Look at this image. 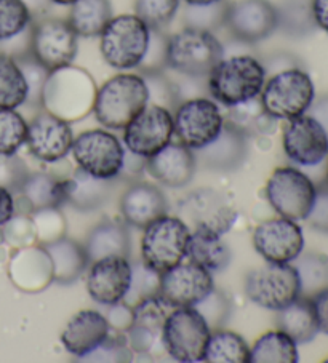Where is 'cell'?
<instances>
[{"instance_id": "6da1fadb", "label": "cell", "mask_w": 328, "mask_h": 363, "mask_svg": "<svg viewBox=\"0 0 328 363\" xmlns=\"http://www.w3.org/2000/svg\"><path fill=\"white\" fill-rule=\"evenodd\" d=\"M97 85L90 74L72 65L48 72L40 93V104L50 114L66 122L79 121L93 111Z\"/></svg>"}, {"instance_id": "7a4b0ae2", "label": "cell", "mask_w": 328, "mask_h": 363, "mask_svg": "<svg viewBox=\"0 0 328 363\" xmlns=\"http://www.w3.org/2000/svg\"><path fill=\"white\" fill-rule=\"evenodd\" d=\"M149 104L146 80L138 74H117L99 86L93 112L106 128L124 130Z\"/></svg>"}, {"instance_id": "3957f363", "label": "cell", "mask_w": 328, "mask_h": 363, "mask_svg": "<svg viewBox=\"0 0 328 363\" xmlns=\"http://www.w3.org/2000/svg\"><path fill=\"white\" fill-rule=\"evenodd\" d=\"M266 82V67L250 55L223 58L208 74V91L226 108L258 98Z\"/></svg>"}, {"instance_id": "277c9868", "label": "cell", "mask_w": 328, "mask_h": 363, "mask_svg": "<svg viewBox=\"0 0 328 363\" xmlns=\"http://www.w3.org/2000/svg\"><path fill=\"white\" fill-rule=\"evenodd\" d=\"M224 50L210 30L186 28L167 40V66L189 79L208 77Z\"/></svg>"}, {"instance_id": "5b68a950", "label": "cell", "mask_w": 328, "mask_h": 363, "mask_svg": "<svg viewBox=\"0 0 328 363\" xmlns=\"http://www.w3.org/2000/svg\"><path fill=\"white\" fill-rule=\"evenodd\" d=\"M151 29L136 15L112 16L99 34V52L111 67L129 71L141 65Z\"/></svg>"}, {"instance_id": "8992f818", "label": "cell", "mask_w": 328, "mask_h": 363, "mask_svg": "<svg viewBox=\"0 0 328 363\" xmlns=\"http://www.w3.org/2000/svg\"><path fill=\"white\" fill-rule=\"evenodd\" d=\"M315 98L311 76L300 67H290L275 72L264 82L260 101L264 111L275 121L295 118L306 114Z\"/></svg>"}, {"instance_id": "52a82bcc", "label": "cell", "mask_w": 328, "mask_h": 363, "mask_svg": "<svg viewBox=\"0 0 328 363\" xmlns=\"http://www.w3.org/2000/svg\"><path fill=\"white\" fill-rule=\"evenodd\" d=\"M191 237L187 224L167 213L144 228L141 240V262L157 274H163L186 258Z\"/></svg>"}, {"instance_id": "ba28073f", "label": "cell", "mask_w": 328, "mask_h": 363, "mask_svg": "<svg viewBox=\"0 0 328 363\" xmlns=\"http://www.w3.org/2000/svg\"><path fill=\"white\" fill-rule=\"evenodd\" d=\"M212 328L195 308H175L162 327L160 342L172 359L182 363L204 362Z\"/></svg>"}, {"instance_id": "9c48e42d", "label": "cell", "mask_w": 328, "mask_h": 363, "mask_svg": "<svg viewBox=\"0 0 328 363\" xmlns=\"http://www.w3.org/2000/svg\"><path fill=\"white\" fill-rule=\"evenodd\" d=\"M250 301L269 311H280L301 296L300 275L292 262H268L245 279Z\"/></svg>"}, {"instance_id": "30bf717a", "label": "cell", "mask_w": 328, "mask_h": 363, "mask_svg": "<svg viewBox=\"0 0 328 363\" xmlns=\"http://www.w3.org/2000/svg\"><path fill=\"white\" fill-rule=\"evenodd\" d=\"M266 197L282 218L302 221L307 220L314 208L317 187L298 168L280 167L268 179Z\"/></svg>"}, {"instance_id": "8fae6325", "label": "cell", "mask_w": 328, "mask_h": 363, "mask_svg": "<svg viewBox=\"0 0 328 363\" xmlns=\"http://www.w3.org/2000/svg\"><path fill=\"white\" fill-rule=\"evenodd\" d=\"M71 152L82 172L99 179H116L124 170L125 149L119 138L104 130L79 135Z\"/></svg>"}, {"instance_id": "7c38bea8", "label": "cell", "mask_w": 328, "mask_h": 363, "mask_svg": "<svg viewBox=\"0 0 328 363\" xmlns=\"http://www.w3.org/2000/svg\"><path fill=\"white\" fill-rule=\"evenodd\" d=\"M77 34L67 21L45 18L37 21L29 37V55L48 72L72 65L77 56Z\"/></svg>"}, {"instance_id": "4fadbf2b", "label": "cell", "mask_w": 328, "mask_h": 363, "mask_svg": "<svg viewBox=\"0 0 328 363\" xmlns=\"http://www.w3.org/2000/svg\"><path fill=\"white\" fill-rule=\"evenodd\" d=\"M224 117L218 104L207 98L182 101L175 111L173 130L180 143L189 149H202L222 133Z\"/></svg>"}, {"instance_id": "5bb4252c", "label": "cell", "mask_w": 328, "mask_h": 363, "mask_svg": "<svg viewBox=\"0 0 328 363\" xmlns=\"http://www.w3.org/2000/svg\"><path fill=\"white\" fill-rule=\"evenodd\" d=\"M173 133L172 112L159 104H148L124 128V143L129 152L149 159L172 143Z\"/></svg>"}, {"instance_id": "9a60e30c", "label": "cell", "mask_w": 328, "mask_h": 363, "mask_svg": "<svg viewBox=\"0 0 328 363\" xmlns=\"http://www.w3.org/2000/svg\"><path fill=\"white\" fill-rule=\"evenodd\" d=\"M214 290L212 272L194 262H180L159 280V296L170 308H197Z\"/></svg>"}, {"instance_id": "2e32d148", "label": "cell", "mask_w": 328, "mask_h": 363, "mask_svg": "<svg viewBox=\"0 0 328 363\" xmlns=\"http://www.w3.org/2000/svg\"><path fill=\"white\" fill-rule=\"evenodd\" d=\"M182 215H186L194 230L224 235L234 226L237 210L224 194L205 187L189 194L182 200Z\"/></svg>"}, {"instance_id": "e0dca14e", "label": "cell", "mask_w": 328, "mask_h": 363, "mask_svg": "<svg viewBox=\"0 0 328 363\" xmlns=\"http://www.w3.org/2000/svg\"><path fill=\"white\" fill-rule=\"evenodd\" d=\"M287 157L301 167H315L328 155V135L309 114L290 118L282 136Z\"/></svg>"}, {"instance_id": "ac0fdd59", "label": "cell", "mask_w": 328, "mask_h": 363, "mask_svg": "<svg viewBox=\"0 0 328 363\" xmlns=\"http://www.w3.org/2000/svg\"><path fill=\"white\" fill-rule=\"evenodd\" d=\"M131 266L127 256H106L90 264L87 291L94 303L114 306L122 303L131 285Z\"/></svg>"}, {"instance_id": "d6986e66", "label": "cell", "mask_w": 328, "mask_h": 363, "mask_svg": "<svg viewBox=\"0 0 328 363\" xmlns=\"http://www.w3.org/2000/svg\"><path fill=\"white\" fill-rule=\"evenodd\" d=\"M74 133L69 122L43 111L28 123L26 144L37 160L55 164L71 152Z\"/></svg>"}, {"instance_id": "ffe728a7", "label": "cell", "mask_w": 328, "mask_h": 363, "mask_svg": "<svg viewBox=\"0 0 328 363\" xmlns=\"http://www.w3.org/2000/svg\"><path fill=\"white\" fill-rule=\"evenodd\" d=\"M253 247L266 262H293L305 250V235L296 221L273 218L255 229Z\"/></svg>"}, {"instance_id": "44dd1931", "label": "cell", "mask_w": 328, "mask_h": 363, "mask_svg": "<svg viewBox=\"0 0 328 363\" xmlns=\"http://www.w3.org/2000/svg\"><path fill=\"white\" fill-rule=\"evenodd\" d=\"M277 9L269 0H239L229 4L224 26L237 40L256 43L277 29Z\"/></svg>"}, {"instance_id": "7402d4cb", "label": "cell", "mask_w": 328, "mask_h": 363, "mask_svg": "<svg viewBox=\"0 0 328 363\" xmlns=\"http://www.w3.org/2000/svg\"><path fill=\"white\" fill-rule=\"evenodd\" d=\"M111 325L98 311L85 309L75 314L62 330L61 342L69 354L85 359L109 336Z\"/></svg>"}, {"instance_id": "603a6c76", "label": "cell", "mask_w": 328, "mask_h": 363, "mask_svg": "<svg viewBox=\"0 0 328 363\" xmlns=\"http://www.w3.org/2000/svg\"><path fill=\"white\" fill-rule=\"evenodd\" d=\"M148 173L167 187H185L195 172V157L182 143H168L165 147L146 160Z\"/></svg>"}, {"instance_id": "cb8c5ba5", "label": "cell", "mask_w": 328, "mask_h": 363, "mask_svg": "<svg viewBox=\"0 0 328 363\" xmlns=\"http://www.w3.org/2000/svg\"><path fill=\"white\" fill-rule=\"evenodd\" d=\"M133 308V320L129 330L125 331L130 349L136 352L146 354L157 341V336L162 335L163 322L167 318V308L170 306L159 295L149 296L136 303Z\"/></svg>"}, {"instance_id": "d4e9b609", "label": "cell", "mask_w": 328, "mask_h": 363, "mask_svg": "<svg viewBox=\"0 0 328 363\" xmlns=\"http://www.w3.org/2000/svg\"><path fill=\"white\" fill-rule=\"evenodd\" d=\"M121 213L130 226L144 229L157 218L165 215L167 199L154 184L135 183L124 192Z\"/></svg>"}, {"instance_id": "484cf974", "label": "cell", "mask_w": 328, "mask_h": 363, "mask_svg": "<svg viewBox=\"0 0 328 363\" xmlns=\"http://www.w3.org/2000/svg\"><path fill=\"white\" fill-rule=\"evenodd\" d=\"M247 138L239 133L231 125L224 123L222 133L205 147L197 149L199 154L195 159H200L204 167L213 170H234L247 155Z\"/></svg>"}, {"instance_id": "4316f807", "label": "cell", "mask_w": 328, "mask_h": 363, "mask_svg": "<svg viewBox=\"0 0 328 363\" xmlns=\"http://www.w3.org/2000/svg\"><path fill=\"white\" fill-rule=\"evenodd\" d=\"M20 192L31 211L56 210L67 200V178L50 173L26 174L20 184Z\"/></svg>"}, {"instance_id": "83f0119b", "label": "cell", "mask_w": 328, "mask_h": 363, "mask_svg": "<svg viewBox=\"0 0 328 363\" xmlns=\"http://www.w3.org/2000/svg\"><path fill=\"white\" fill-rule=\"evenodd\" d=\"M88 264L106 256H127L130 253V235L119 223L98 224L87 237L84 245Z\"/></svg>"}, {"instance_id": "f1b7e54d", "label": "cell", "mask_w": 328, "mask_h": 363, "mask_svg": "<svg viewBox=\"0 0 328 363\" xmlns=\"http://www.w3.org/2000/svg\"><path fill=\"white\" fill-rule=\"evenodd\" d=\"M277 327L287 333L296 344L311 342L319 333V325L311 299L300 296L287 308L277 311Z\"/></svg>"}, {"instance_id": "f546056e", "label": "cell", "mask_w": 328, "mask_h": 363, "mask_svg": "<svg viewBox=\"0 0 328 363\" xmlns=\"http://www.w3.org/2000/svg\"><path fill=\"white\" fill-rule=\"evenodd\" d=\"M112 179H99L90 177L77 168L71 178H67V203L77 210L99 208L109 200L112 194Z\"/></svg>"}, {"instance_id": "4dcf8cb0", "label": "cell", "mask_w": 328, "mask_h": 363, "mask_svg": "<svg viewBox=\"0 0 328 363\" xmlns=\"http://www.w3.org/2000/svg\"><path fill=\"white\" fill-rule=\"evenodd\" d=\"M186 258L213 274L228 267L231 252L229 247L223 242L222 235L194 230L187 242Z\"/></svg>"}, {"instance_id": "1f68e13d", "label": "cell", "mask_w": 328, "mask_h": 363, "mask_svg": "<svg viewBox=\"0 0 328 363\" xmlns=\"http://www.w3.org/2000/svg\"><path fill=\"white\" fill-rule=\"evenodd\" d=\"M112 18L109 0H75L71 5L67 23L79 37H99Z\"/></svg>"}, {"instance_id": "d6a6232c", "label": "cell", "mask_w": 328, "mask_h": 363, "mask_svg": "<svg viewBox=\"0 0 328 363\" xmlns=\"http://www.w3.org/2000/svg\"><path fill=\"white\" fill-rule=\"evenodd\" d=\"M45 252L50 256V261H52L53 279L62 281V284L77 279L88 264L84 247L65 239V237L45 243Z\"/></svg>"}, {"instance_id": "836d02e7", "label": "cell", "mask_w": 328, "mask_h": 363, "mask_svg": "<svg viewBox=\"0 0 328 363\" xmlns=\"http://www.w3.org/2000/svg\"><path fill=\"white\" fill-rule=\"evenodd\" d=\"M29 86L13 56L0 53V109H16L28 101Z\"/></svg>"}, {"instance_id": "e575fe53", "label": "cell", "mask_w": 328, "mask_h": 363, "mask_svg": "<svg viewBox=\"0 0 328 363\" xmlns=\"http://www.w3.org/2000/svg\"><path fill=\"white\" fill-rule=\"evenodd\" d=\"M300 360L298 346L287 333L268 331L250 349L248 363H296Z\"/></svg>"}, {"instance_id": "d590c367", "label": "cell", "mask_w": 328, "mask_h": 363, "mask_svg": "<svg viewBox=\"0 0 328 363\" xmlns=\"http://www.w3.org/2000/svg\"><path fill=\"white\" fill-rule=\"evenodd\" d=\"M275 118L270 117L266 111H264L261 101L258 98L250 99L241 104L231 106L228 118L224 123L231 125L236 128L239 133H242L245 138L253 135H264L269 133L274 127Z\"/></svg>"}, {"instance_id": "8d00e7d4", "label": "cell", "mask_w": 328, "mask_h": 363, "mask_svg": "<svg viewBox=\"0 0 328 363\" xmlns=\"http://www.w3.org/2000/svg\"><path fill=\"white\" fill-rule=\"evenodd\" d=\"M204 362L207 363H248L250 346L231 330H218L210 335Z\"/></svg>"}, {"instance_id": "74e56055", "label": "cell", "mask_w": 328, "mask_h": 363, "mask_svg": "<svg viewBox=\"0 0 328 363\" xmlns=\"http://www.w3.org/2000/svg\"><path fill=\"white\" fill-rule=\"evenodd\" d=\"M277 9V28L293 39H302L317 29L311 0H283Z\"/></svg>"}, {"instance_id": "f35d334b", "label": "cell", "mask_w": 328, "mask_h": 363, "mask_svg": "<svg viewBox=\"0 0 328 363\" xmlns=\"http://www.w3.org/2000/svg\"><path fill=\"white\" fill-rule=\"evenodd\" d=\"M295 261L300 275L301 296L309 298L328 286V256L315 252L301 253Z\"/></svg>"}, {"instance_id": "ab89813d", "label": "cell", "mask_w": 328, "mask_h": 363, "mask_svg": "<svg viewBox=\"0 0 328 363\" xmlns=\"http://www.w3.org/2000/svg\"><path fill=\"white\" fill-rule=\"evenodd\" d=\"M28 122L15 109H0V157H13L26 144Z\"/></svg>"}, {"instance_id": "60d3db41", "label": "cell", "mask_w": 328, "mask_h": 363, "mask_svg": "<svg viewBox=\"0 0 328 363\" xmlns=\"http://www.w3.org/2000/svg\"><path fill=\"white\" fill-rule=\"evenodd\" d=\"M33 15L23 0H0V42L21 35L31 26Z\"/></svg>"}, {"instance_id": "b9f144b4", "label": "cell", "mask_w": 328, "mask_h": 363, "mask_svg": "<svg viewBox=\"0 0 328 363\" xmlns=\"http://www.w3.org/2000/svg\"><path fill=\"white\" fill-rule=\"evenodd\" d=\"M180 0H135V15L149 29H163L172 23Z\"/></svg>"}, {"instance_id": "7bdbcfd3", "label": "cell", "mask_w": 328, "mask_h": 363, "mask_svg": "<svg viewBox=\"0 0 328 363\" xmlns=\"http://www.w3.org/2000/svg\"><path fill=\"white\" fill-rule=\"evenodd\" d=\"M159 280H160V274L154 272L153 269H149L144 266L143 262H140V264H136L133 267L130 290L124 301L130 306H133V303L136 304L149 296L159 295Z\"/></svg>"}, {"instance_id": "ee69618b", "label": "cell", "mask_w": 328, "mask_h": 363, "mask_svg": "<svg viewBox=\"0 0 328 363\" xmlns=\"http://www.w3.org/2000/svg\"><path fill=\"white\" fill-rule=\"evenodd\" d=\"M228 7L229 4H226L224 0L210 5H189L186 15L189 28L210 30V28L222 26V24H224Z\"/></svg>"}, {"instance_id": "f6af8a7d", "label": "cell", "mask_w": 328, "mask_h": 363, "mask_svg": "<svg viewBox=\"0 0 328 363\" xmlns=\"http://www.w3.org/2000/svg\"><path fill=\"white\" fill-rule=\"evenodd\" d=\"M167 40L162 35V29H151L148 52L138 66L144 74L160 72L167 66Z\"/></svg>"}, {"instance_id": "bcb514c9", "label": "cell", "mask_w": 328, "mask_h": 363, "mask_svg": "<svg viewBox=\"0 0 328 363\" xmlns=\"http://www.w3.org/2000/svg\"><path fill=\"white\" fill-rule=\"evenodd\" d=\"M307 220H311L315 229L327 230V220H328V186L317 187V197H315L314 208L309 215Z\"/></svg>"}, {"instance_id": "7dc6e473", "label": "cell", "mask_w": 328, "mask_h": 363, "mask_svg": "<svg viewBox=\"0 0 328 363\" xmlns=\"http://www.w3.org/2000/svg\"><path fill=\"white\" fill-rule=\"evenodd\" d=\"M309 299H311L319 331H324L325 335H328V286L314 293L312 296H309Z\"/></svg>"}, {"instance_id": "c3c4849f", "label": "cell", "mask_w": 328, "mask_h": 363, "mask_svg": "<svg viewBox=\"0 0 328 363\" xmlns=\"http://www.w3.org/2000/svg\"><path fill=\"white\" fill-rule=\"evenodd\" d=\"M15 218V199L7 187L0 184V226H5Z\"/></svg>"}, {"instance_id": "681fc988", "label": "cell", "mask_w": 328, "mask_h": 363, "mask_svg": "<svg viewBox=\"0 0 328 363\" xmlns=\"http://www.w3.org/2000/svg\"><path fill=\"white\" fill-rule=\"evenodd\" d=\"M309 116L317 121L328 135V95L320 96L319 99L314 98L311 108L307 109Z\"/></svg>"}, {"instance_id": "f907efd6", "label": "cell", "mask_w": 328, "mask_h": 363, "mask_svg": "<svg viewBox=\"0 0 328 363\" xmlns=\"http://www.w3.org/2000/svg\"><path fill=\"white\" fill-rule=\"evenodd\" d=\"M311 4L315 24H317V28L328 33V0H311Z\"/></svg>"}, {"instance_id": "816d5d0a", "label": "cell", "mask_w": 328, "mask_h": 363, "mask_svg": "<svg viewBox=\"0 0 328 363\" xmlns=\"http://www.w3.org/2000/svg\"><path fill=\"white\" fill-rule=\"evenodd\" d=\"M23 4L26 5L33 16H43L50 9L52 0H23Z\"/></svg>"}, {"instance_id": "f5cc1de1", "label": "cell", "mask_w": 328, "mask_h": 363, "mask_svg": "<svg viewBox=\"0 0 328 363\" xmlns=\"http://www.w3.org/2000/svg\"><path fill=\"white\" fill-rule=\"evenodd\" d=\"M187 5H210V4H217L219 0H185Z\"/></svg>"}, {"instance_id": "db71d44e", "label": "cell", "mask_w": 328, "mask_h": 363, "mask_svg": "<svg viewBox=\"0 0 328 363\" xmlns=\"http://www.w3.org/2000/svg\"><path fill=\"white\" fill-rule=\"evenodd\" d=\"M75 0H52V4H58V5H72Z\"/></svg>"}, {"instance_id": "11a10c76", "label": "cell", "mask_w": 328, "mask_h": 363, "mask_svg": "<svg viewBox=\"0 0 328 363\" xmlns=\"http://www.w3.org/2000/svg\"><path fill=\"white\" fill-rule=\"evenodd\" d=\"M327 186H328V170H327Z\"/></svg>"}, {"instance_id": "9f6ffc18", "label": "cell", "mask_w": 328, "mask_h": 363, "mask_svg": "<svg viewBox=\"0 0 328 363\" xmlns=\"http://www.w3.org/2000/svg\"><path fill=\"white\" fill-rule=\"evenodd\" d=\"M327 233H328V220H327Z\"/></svg>"}, {"instance_id": "6f0895ef", "label": "cell", "mask_w": 328, "mask_h": 363, "mask_svg": "<svg viewBox=\"0 0 328 363\" xmlns=\"http://www.w3.org/2000/svg\"><path fill=\"white\" fill-rule=\"evenodd\" d=\"M327 362H328V359H327Z\"/></svg>"}]
</instances>
